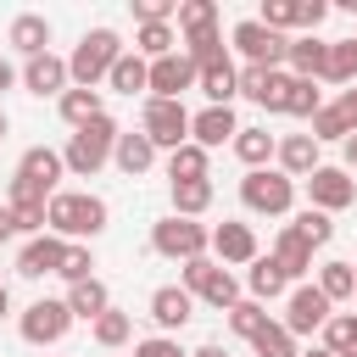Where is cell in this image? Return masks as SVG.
Listing matches in <instances>:
<instances>
[{
	"label": "cell",
	"instance_id": "obj_46",
	"mask_svg": "<svg viewBox=\"0 0 357 357\" xmlns=\"http://www.w3.org/2000/svg\"><path fill=\"white\" fill-rule=\"evenodd\" d=\"M89 268H95V257H89V245H78V240H67V257H61V279H67V284H84V279H95Z\"/></svg>",
	"mask_w": 357,
	"mask_h": 357
},
{
	"label": "cell",
	"instance_id": "obj_4",
	"mask_svg": "<svg viewBox=\"0 0 357 357\" xmlns=\"http://www.w3.org/2000/svg\"><path fill=\"white\" fill-rule=\"evenodd\" d=\"M240 201L245 212H262V218H284L296 206V178H284L279 167H251L240 178Z\"/></svg>",
	"mask_w": 357,
	"mask_h": 357
},
{
	"label": "cell",
	"instance_id": "obj_33",
	"mask_svg": "<svg viewBox=\"0 0 357 357\" xmlns=\"http://www.w3.org/2000/svg\"><path fill=\"white\" fill-rule=\"evenodd\" d=\"M212 178H190V184H173V218H201L212 206Z\"/></svg>",
	"mask_w": 357,
	"mask_h": 357
},
{
	"label": "cell",
	"instance_id": "obj_37",
	"mask_svg": "<svg viewBox=\"0 0 357 357\" xmlns=\"http://www.w3.org/2000/svg\"><path fill=\"white\" fill-rule=\"evenodd\" d=\"M89 329H95V346L117 351V346H123V340L134 335V318H128V312H117V307H106V312H100V318H95Z\"/></svg>",
	"mask_w": 357,
	"mask_h": 357
},
{
	"label": "cell",
	"instance_id": "obj_20",
	"mask_svg": "<svg viewBox=\"0 0 357 357\" xmlns=\"http://www.w3.org/2000/svg\"><path fill=\"white\" fill-rule=\"evenodd\" d=\"M195 89L206 95V106H229V100L240 95V67L223 56V61H212V67L195 73Z\"/></svg>",
	"mask_w": 357,
	"mask_h": 357
},
{
	"label": "cell",
	"instance_id": "obj_59",
	"mask_svg": "<svg viewBox=\"0 0 357 357\" xmlns=\"http://www.w3.org/2000/svg\"><path fill=\"white\" fill-rule=\"evenodd\" d=\"M340 357H357V351H340Z\"/></svg>",
	"mask_w": 357,
	"mask_h": 357
},
{
	"label": "cell",
	"instance_id": "obj_48",
	"mask_svg": "<svg viewBox=\"0 0 357 357\" xmlns=\"http://www.w3.org/2000/svg\"><path fill=\"white\" fill-rule=\"evenodd\" d=\"M134 357H190L173 335H151V340H134Z\"/></svg>",
	"mask_w": 357,
	"mask_h": 357
},
{
	"label": "cell",
	"instance_id": "obj_36",
	"mask_svg": "<svg viewBox=\"0 0 357 357\" xmlns=\"http://www.w3.org/2000/svg\"><path fill=\"white\" fill-rule=\"evenodd\" d=\"M318 290L329 296V307H335V301H351L357 268H351V262H324V268H318Z\"/></svg>",
	"mask_w": 357,
	"mask_h": 357
},
{
	"label": "cell",
	"instance_id": "obj_51",
	"mask_svg": "<svg viewBox=\"0 0 357 357\" xmlns=\"http://www.w3.org/2000/svg\"><path fill=\"white\" fill-rule=\"evenodd\" d=\"M335 112H340V117H346V128L357 134V84H346V89H340V100H335Z\"/></svg>",
	"mask_w": 357,
	"mask_h": 357
},
{
	"label": "cell",
	"instance_id": "obj_10",
	"mask_svg": "<svg viewBox=\"0 0 357 357\" xmlns=\"http://www.w3.org/2000/svg\"><path fill=\"white\" fill-rule=\"evenodd\" d=\"M307 201L318 206V212H346L351 201H357V178L346 173V167H312L307 173Z\"/></svg>",
	"mask_w": 357,
	"mask_h": 357
},
{
	"label": "cell",
	"instance_id": "obj_43",
	"mask_svg": "<svg viewBox=\"0 0 357 357\" xmlns=\"http://www.w3.org/2000/svg\"><path fill=\"white\" fill-rule=\"evenodd\" d=\"M324 106V95H318V84L312 78H290V95H284V112L290 117H312Z\"/></svg>",
	"mask_w": 357,
	"mask_h": 357
},
{
	"label": "cell",
	"instance_id": "obj_7",
	"mask_svg": "<svg viewBox=\"0 0 357 357\" xmlns=\"http://www.w3.org/2000/svg\"><path fill=\"white\" fill-rule=\"evenodd\" d=\"M139 134H145L156 151H178V145L190 139V112H184V100H151V95H145Z\"/></svg>",
	"mask_w": 357,
	"mask_h": 357
},
{
	"label": "cell",
	"instance_id": "obj_9",
	"mask_svg": "<svg viewBox=\"0 0 357 357\" xmlns=\"http://www.w3.org/2000/svg\"><path fill=\"white\" fill-rule=\"evenodd\" d=\"M17 329H22V340H28V346H56V340H67V329H73V312H67V301H50V296H39L33 307H22Z\"/></svg>",
	"mask_w": 357,
	"mask_h": 357
},
{
	"label": "cell",
	"instance_id": "obj_14",
	"mask_svg": "<svg viewBox=\"0 0 357 357\" xmlns=\"http://www.w3.org/2000/svg\"><path fill=\"white\" fill-rule=\"evenodd\" d=\"M234 134H240L234 106H206V112L190 117V145H201V151H218V145H229Z\"/></svg>",
	"mask_w": 357,
	"mask_h": 357
},
{
	"label": "cell",
	"instance_id": "obj_41",
	"mask_svg": "<svg viewBox=\"0 0 357 357\" xmlns=\"http://www.w3.org/2000/svg\"><path fill=\"white\" fill-rule=\"evenodd\" d=\"M290 229H296V234H301V240H307L312 251L335 240V223H329V212H318V206H307V212H296V223H290Z\"/></svg>",
	"mask_w": 357,
	"mask_h": 357
},
{
	"label": "cell",
	"instance_id": "obj_57",
	"mask_svg": "<svg viewBox=\"0 0 357 357\" xmlns=\"http://www.w3.org/2000/svg\"><path fill=\"white\" fill-rule=\"evenodd\" d=\"M6 312H11V290L0 284V318H6Z\"/></svg>",
	"mask_w": 357,
	"mask_h": 357
},
{
	"label": "cell",
	"instance_id": "obj_3",
	"mask_svg": "<svg viewBox=\"0 0 357 357\" xmlns=\"http://www.w3.org/2000/svg\"><path fill=\"white\" fill-rule=\"evenodd\" d=\"M117 56H123L117 28H89V33L78 39V50L67 56V78H73V89H95V84L112 73Z\"/></svg>",
	"mask_w": 357,
	"mask_h": 357
},
{
	"label": "cell",
	"instance_id": "obj_40",
	"mask_svg": "<svg viewBox=\"0 0 357 357\" xmlns=\"http://www.w3.org/2000/svg\"><path fill=\"white\" fill-rule=\"evenodd\" d=\"M173 22H178V33H201V28H218V6H212V0H178Z\"/></svg>",
	"mask_w": 357,
	"mask_h": 357
},
{
	"label": "cell",
	"instance_id": "obj_27",
	"mask_svg": "<svg viewBox=\"0 0 357 357\" xmlns=\"http://www.w3.org/2000/svg\"><path fill=\"white\" fill-rule=\"evenodd\" d=\"M61 301H67V312H73V318H89V324H95V318L112 307V290H106L100 279H84V284H67V296H61Z\"/></svg>",
	"mask_w": 357,
	"mask_h": 357
},
{
	"label": "cell",
	"instance_id": "obj_2",
	"mask_svg": "<svg viewBox=\"0 0 357 357\" xmlns=\"http://www.w3.org/2000/svg\"><path fill=\"white\" fill-rule=\"evenodd\" d=\"M117 117H95V123H84V128H73V139H67V151H61V162H67V173L73 178H95L106 162H112V145H117Z\"/></svg>",
	"mask_w": 357,
	"mask_h": 357
},
{
	"label": "cell",
	"instance_id": "obj_23",
	"mask_svg": "<svg viewBox=\"0 0 357 357\" xmlns=\"http://www.w3.org/2000/svg\"><path fill=\"white\" fill-rule=\"evenodd\" d=\"M17 173H22V178H33V184H45V190L56 195V178L67 173V162H61V151H50V145H28V151H22V162H17Z\"/></svg>",
	"mask_w": 357,
	"mask_h": 357
},
{
	"label": "cell",
	"instance_id": "obj_6",
	"mask_svg": "<svg viewBox=\"0 0 357 357\" xmlns=\"http://www.w3.org/2000/svg\"><path fill=\"white\" fill-rule=\"evenodd\" d=\"M178 273H184V290H190L195 301L218 307V312H229V307L240 301V284H234V273H229L223 262H212V257H195V262H184Z\"/></svg>",
	"mask_w": 357,
	"mask_h": 357
},
{
	"label": "cell",
	"instance_id": "obj_50",
	"mask_svg": "<svg viewBox=\"0 0 357 357\" xmlns=\"http://www.w3.org/2000/svg\"><path fill=\"white\" fill-rule=\"evenodd\" d=\"M324 17H329V0H296V28H307V33H312Z\"/></svg>",
	"mask_w": 357,
	"mask_h": 357
},
{
	"label": "cell",
	"instance_id": "obj_60",
	"mask_svg": "<svg viewBox=\"0 0 357 357\" xmlns=\"http://www.w3.org/2000/svg\"><path fill=\"white\" fill-rule=\"evenodd\" d=\"M351 301H357V290H351Z\"/></svg>",
	"mask_w": 357,
	"mask_h": 357
},
{
	"label": "cell",
	"instance_id": "obj_15",
	"mask_svg": "<svg viewBox=\"0 0 357 357\" xmlns=\"http://www.w3.org/2000/svg\"><path fill=\"white\" fill-rule=\"evenodd\" d=\"M212 251H218V262H223V268L257 262V234H251V223H234V218H223V223L212 229Z\"/></svg>",
	"mask_w": 357,
	"mask_h": 357
},
{
	"label": "cell",
	"instance_id": "obj_19",
	"mask_svg": "<svg viewBox=\"0 0 357 357\" xmlns=\"http://www.w3.org/2000/svg\"><path fill=\"white\" fill-rule=\"evenodd\" d=\"M6 45H11V50H22L28 61H33V56H45V50H50V17H39V11H22V17H11V33H6Z\"/></svg>",
	"mask_w": 357,
	"mask_h": 357
},
{
	"label": "cell",
	"instance_id": "obj_47",
	"mask_svg": "<svg viewBox=\"0 0 357 357\" xmlns=\"http://www.w3.org/2000/svg\"><path fill=\"white\" fill-rule=\"evenodd\" d=\"M257 22H262V28H273V33H284V28H296V0H262V11H257Z\"/></svg>",
	"mask_w": 357,
	"mask_h": 357
},
{
	"label": "cell",
	"instance_id": "obj_49",
	"mask_svg": "<svg viewBox=\"0 0 357 357\" xmlns=\"http://www.w3.org/2000/svg\"><path fill=\"white\" fill-rule=\"evenodd\" d=\"M173 11H178V0H134L139 22H173Z\"/></svg>",
	"mask_w": 357,
	"mask_h": 357
},
{
	"label": "cell",
	"instance_id": "obj_34",
	"mask_svg": "<svg viewBox=\"0 0 357 357\" xmlns=\"http://www.w3.org/2000/svg\"><path fill=\"white\" fill-rule=\"evenodd\" d=\"M134 56H145V61L173 56V22H139V33H134Z\"/></svg>",
	"mask_w": 357,
	"mask_h": 357
},
{
	"label": "cell",
	"instance_id": "obj_31",
	"mask_svg": "<svg viewBox=\"0 0 357 357\" xmlns=\"http://www.w3.org/2000/svg\"><path fill=\"white\" fill-rule=\"evenodd\" d=\"M56 106H61V123H73V128H84V123H95L106 112L100 106V89H67Z\"/></svg>",
	"mask_w": 357,
	"mask_h": 357
},
{
	"label": "cell",
	"instance_id": "obj_32",
	"mask_svg": "<svg viewBox=\"0 0 357 357\" xmlns=\"http://www.w3.org/2000/svg\"><path fill=\"white\" fill-rule=\"evenodd\" d=\"M167 178H173V184L212 178V173H206V151H201V145H190V139H184L178 151H167Z\"/></svg>",
	"mask_w": 357,
	"mask_h": 357
},
{
	"label": "cell",
	"instance_id": "obj_52",
	"mask_svg": "<svg viewBox=\"0 0 357 357\" xmlns=\"http://www.w3.org/2000/svg\"><path fill=\"white\" fill-rule=\"evenodd\" d=\"M340 156H346V173H351V167H357V134H346V139H340Z\"/></svg>",
	"mask_w": 357,
	"mask_h": 357
},
{
	"label": "cell",
	"instance_id": "obj_54",
	"mask_svg": "<svg viewBox=\"0 0 357 357\" xmlns=\"http://www.w3.org/2000/svg\"><path fill=\"white\" fill-rule=\"evenodd\" d=\"M11 234H17V223H11V206H0V245H6Z\"/></svg>",
	"mask_w": 357,
	"mask_h": 357
},
{
	"label": "cell",
	"instance_id": "obj_16",
	"mask_svg": "<svg viewBox=\"0 0 357 357\" xmlns=\"http://www.w3.org/2000/svg\"><path fill=\"white\" fill-rule=\"evenodd\" d=\"M61 257H67V240H56V234H33V240L17 251V273H22V279L61 273Z\"/></svg>",
	"mask_w": 357,
	"mask_h": 357
},
{
	"label": "cell",
	"instance_id": "obj_55",
	"mask_svg": "<svg viewBox=\"0 0 357 357\" xmlns=\"http://www.w3.org/2000/svg\"><path fill=\"white\" fill-rule=\"evenodd\" d=\"M190 357H229V351H223V346H195Z\"/></svg>",
	"mask_w": 357,
	"mask_h": 357
},
{
	"label": "cell",
	"instance_id": "obj_44",
	"mask_svg": "<svg viewBox=\"0 0 357 357\" xmlns=\"http://www.w3.org/2000/svg\"><path fill=\"white\" fill-rule=\"evenodd\" d=\"M262 324H268V312H262V301H251V296H240V301L229 307V329H234V335H245V340H251V335H257Z\"/></svg>",
	"mask_w": 357,
	"mask_h": 357
},
{
	"label": "cell",
	"instance_id": "obj_18",
	"mask_svg": "<svg viewBox=\"0 0 357 357\" xmlns=\"http://www.w3.org/2000/svg\"><path fill=\"white\" fill-rule=\"evenodd\" d=\"M151 318H156V329H184L195 318V296L184 284H156L151 290Z\"/></svg>",
	"mask_w": 357,
	"mask_h": 357
},
{
	"label": "cell",
	"instance_id": "obj_24",
	"mask_svg": "<svg viewBox=\"0 0 357 357\" xmlns=\"http://www.w3.org/2000/svg\"><path fill=\"white\" fill-rule=\"evenodd\" d=\"M268 257H273V262H279V268H284L290 279L312 273V245H307V240H301V234H296L290 223H284V229L273 234V251H268Z\"/></svg>",
	"mask_w": 357,
	"mask_h": 357
},
{
	"label": "cell",
	"instance_id": "obj_11",
	"mask_svg": "<svg viewBox=\"0 0 357 357\" xmlns=\"http://www.w3.org/2000/svg\"><path fill=\"white\" fill-rule=\"evenodd\" d=\"M184 89H195V61L184 50L151 61V78H145V95L151 100H184Z\"/></svg>",
	"mask_w": 357,
	"mask_h": 357
},
{
	"label": "cell",
	"instance_id": "obj_61",
	"mask_svg": "<svg viewBox=\"0 0 357 357\" xmlns=\"http://www.w3.org/2000/svg\"><path fill=\"white\" fill-rule=\"evenodd\" d=\"M351 268H357V262H351Z\"/></svg>",
	"mask_w": 357,
	"mask_h": 357
},
{
	"label": "cell",
	"instance_id": "obj_13",
	"mask_svg": "<svg viewBox=\"0 0 357 357\" xmlns=\"http://www.w3.org/2000/svg\"><path fill=\"white\" fill-rule=\"evenodd\" d=\"M240 95L268 106V112H284V95H290V73L284 67H240Z\"/></svg>",
	"mask_w": 357,
	"mask_h": 357
},
{
	"label": "cell",
	"instance_id": "obj_45",
	"mask_svg": "<svg viewBox=\"0 0 357 357\" xmlns=\"http://www.w3.org/2000/svg\"><path fill=\"white\" fill-rule=\"evenodd\" d=\"M307 123H312V128H307V134H312V139H318V145H324V139H346V134H351V128H346V117H340V112H335V106H318V112H312V117H307Z\"/></svg>",
	"mask_w": 357,
	"mask_h": 357
},
{
	"label": "cell",
	"instance_id": "obj_21",
	"mask_svg": "<svg viewBox=\"0 0 357 357\" xmlns=\"http://www.w3.org/2000/svg\"><path fill=\"white\" fill-rule=\"evenodd\" d=\"M324 50H329V39H318V33H301V39H290V50H284V67H290V78H324Z\"/></svg>",
	"mask_w": 357,
	"mask_h": 357
},
{
	"label": "cell",
	"instance_id": "obj_30",
	"mask_svg": "<svg viewBox=\"0 0 357 357\" xmlns=\"http://www.w3.org/2000/svg\"><path fill=\"white\" fill-rule=\"evenodd\" d=\"M251 273H245V284H251V301H273V296H284V284H290V273L273 262V257H257V262H245Z\"/></svg>",
	"mask_w": 357,
	"mask_h": 357
},
{
	"label": "cell",
	"instance_id": "obj_39",
	"mask_svg": "<svg viewBox=\"0 0 357 357\" xmlns=\"http://www.w3.org/2000/svg\"><path fill=\"white\" fill-rule=\"evenodd\" d=\"M324 351H357V312H329L324 324Z\"/></svg>",
	"mask_w": 357,
	"mask_h": 357
},
{
	"label": "cell",
	"instance_id": "obj_28",
	"mask_svg": "<svg viewBox=\"0 0 357 357\" xmlns=\"http://www.w3.org/2000/svg\"><path fill=\"white\" fill-rule=\"evenodd\" d=\"M145 78H151V61L134 56V50H123V56L112 61V73H106V84H112L117 95H145Z\"/></svg>",
	"mask_w": 357,
	"mask_h": 357
},
{
	"label": "cell",
	"instance_id": "obj_35",
	"mask_svg": "<svg viewBox=\"0 0 357 357\" xmlns=\"http://www.w3.org/2000/svg\"><path fill=\"white\" fill-rule=\"evenodd\" d=\"M184 56H190V61H195V73H201V67L223 61V56H229V45H223V33H218V28H201V33H184Z\"/></svg>",
	"mask_w": 357,
	"mask_h": 357
},
{
	"label": "cell",
	"instance_id": "obj_53",
	"mask_svg": "<svg viewBox=\"0 0 357 357\" xmlns=\"http://www.w3.org/2000/svg\"><path fill=\"white\" fill-rule=\"evenodd\" d=\"M11 84H17V67H11V61H6V56H0V95H6V89H11Z\"/></svg>",
	"mask_w": 357,
	"mask_h": 357
},
{
	"label": "cell",
	"instance_id": "obj_29",
	"mask_svg": "<svg viewBox=\"0 0 357 357\" xmlns=\"http://www.w3.org/2000/svg\"><path fill=\"white\" fill-rule=\"evenodd\" d=\"M229 145H234V156L245 162V173H251V167H268V162H273V151H279V139H273L268 128H240Z\"/></svg>",
	"mask_w": 357,
	"mask_h": 357
},
{
	"label": "cell",
	"instance_id": "obj_8",
	"mask_svg": "<svg viewBox=\"0 0 357 357\" xmlns=\"http://www.w3.org/2000/svg\"><path fill=\"white\" fill-rule=\"evenodd\" d=\"M234 50L245 56V67H284V50H290V39L284 33H273V28H262L257 17H245V22H234Z\"/></svg>",
	"mask_w": 357,
	"mask_h": 357
},
{
	"label": "cell",
	"instance_id": "obj_42",
	"mask_svg": "<svg viewBox=\"0 0 357 357\" xmlns=\"http://www.w3.org/2000/svg\"><path fill=\"white\" fill-rule=\"evenodd\" d=\"M45 201H50V190H45V184H33V178H22V173H17V178H11V190H6V206H11V212H39Z\"/></svg>",
	"mask_w": 357,
	"mask_h": 357
},
{
	"label": "cell",
	"instance_id": "obj_22",
	"mask_svg": "<svg viewBox=\"0 0 357 357\" xmlns=\"http://www.w3.org/2000/svg\"><path fill=\"white\" fill-rule=\"evenodd\" d=\"M273 156H279V173H284V178H307V173L318 167V139H312V134H284Z\"/></svg>",
	"mask_w": 357,
	"mask_h": 357
},
{
	"label": "cell",
	"instance_id": "obj_12",
	"mask_svg": "<svg viewBox=\"0 0 357 357\" xmlns=\"http://www.w3.org/2000/svg\"><path fill=\"white\" fill-rule=\"evenodd\" d=\"M329 324V296L318 284H296L290 301H284V329L290 335H318Z\"/></svg>",
	"mask_w": 357,
	"mask_h": 357
},
{
	"label": "cell",
	"instance_id": "obj_17",
	"mask_svg": "<svg viewBox=\"0 0 357 357\" xmlns=\"http://www.w3.org/2000/svg\"><path fill=\"white\" fill-rule=\"evenodd\" d=\"M67 84H73V78H67V61H61V56H50V50H45V56H33V61L22 67V89H28V95H39V100H45V95H56V100H61V95H67Z\"/></svg>",
	"mask_w": 357,
	"mask_h": 357
},
{
	"label": "cell",
	"instance_id": "obj_5",
	"mask_svg": "<svg viewBox=\"0 0 357 357\" xmlns=\"http://www.w3.org/2000/svg\"><path fill=\"white\" fill-rule=\"evenodd\" d=\"M206 245H212V229H201L195 218H162V223H151V251L156 257L195 262V257H206Z\"/></svg>",
	"mask_w": 357,
	"mask_h": 357
},
{
	"label": "cell",
	"instance_id": "obj_25",
	"mask_svg": "<svg viewBox=\"0 0 357 357\" xmlns=\"http://www.w3.org/2000/svg\"><path fill=\"white\" fill-rule=\"evenodd\" d=\"M318 84H357V33L351 39H329V50H324V78Z\"/></svg>",
	"mask_w": 357,
	"mask_h": 357
},
{
	"label": "cell",
	"instance_id": "obj_26",
	"mask_svg": "<svg viewBox=\"0 0 357 357\" xmlns=\"http://www.w3.org/2000/svg\"><path fill=\"white\" fill-rule=\"evenodd\" d=\"M112 162H117L128 178H139V173H151V162H156V145H151L145 134H117V145H112Z\"/></svg>",
	"mask_w": 357,
	"mask_h": 357
},
{
	"label": "cell",
	"instance_id": "obj_1",
	"mask_svg": "<svg viewBox=\"0 0 357 357\" xmlns=\"http://www.w3.org/2000/svg\"><path fill=\"white\" fill-rule=\"evenodd\" d=\"M106 218H112V206L100 195H89V190H56L45 201V234H56V240L84 245V240H95L106 229Z\"/></svg>",
	"mask_w": 357,
	"mask_h": 357
},
{
	"label": "cell",
	"instance_id": "obj_38",
	"mask_svg": "<svg viewBox=\"0 0 357 357\" xmlns=\"http://www.w3.org/2000/svg\"><path fill=\"white\" fill-rule=\"evenodd\" d=\"M251 351H257V357H296V335H290L284 324L268 318V324L251 335Z\"/></svg>",
	"mask_w": 357,
	"mask_h": 357
},
{
	"label": "cell",
	"instance_id": "obj_58",
	"mask_svg": "<svg viewBox=\"0 0 357 357\" xmlns=\"http://www.w3.org/2000/svg\"><path fill=\"white\" fill-rule=\"evenodd\" d=\"M6 134H11V117H6V112H0V139H6Z\"/></svg>",
	"mask_w": 357,
	"mask_h": 357
},
{
	"label": "cell",
	"instance_id": "obj_56",
	"mask_svg": "<svg viewBox=\"0 0 357 357\" xmlns=\"http://www.w3.org/2000/svg\"><path fill=\"white\" fill-rule=\"evenodd\" d=\"M296 357H335V351H324V346H307V351H296Z\"/></svg>",
	"mask_w": 357,
	"mask_h": 357
}]
</instances>
